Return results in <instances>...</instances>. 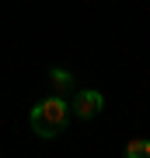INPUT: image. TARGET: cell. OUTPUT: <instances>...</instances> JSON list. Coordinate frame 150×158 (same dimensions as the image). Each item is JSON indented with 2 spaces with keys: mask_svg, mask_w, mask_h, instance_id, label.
<instances>
[{
  "mask_svg": "<svg viewBox=\"0 0 150 158\" xmlns=\"http://www.w3.org/2000/svg\"><path fill=\"white\" fill-rule=\"evenodd\" d=\"M101 106H105V102H101L98 91H80V95L73 98L70 113H73V116H80V119H91V116H98V113H101Z\"/></svg>",
  "mask_w": 150,
  "mask_h": 158,
  "instance_id": "2",
  "label": "cell"
},
{
  "mask_svg": "<svg viewBox=\"0 0 150 158\" xmlns=\"http://www.w3.org/2000/svg\"><path fill=\"white\" fill-rule=\"evenodd\" d=\"M67 116H70V106L63 102V95L42 98L39 106L32 109V130L39 137H56L63 127H67Z\"/></svg>",
  "mask_w": 150,
  "mask_h": 158,
  "instance_id": "1",
  "label": "cell"
},
{
  "mask_svg": "<svg viewBox=\"0 0 150 158\" xmlns=\"http://www.w3.org/2000/svg\"><path fill=\"white\" fill-rule=\"evenodd\" d=\"M126 155H133V158L136 155H150V141H129L126 144Z\"/></svg>",
  "mask_w": 150,
  "mask_h": 158,
  "instance_id": "4",
  "label": "cell"
},
{
  "mask_svg": "<svg viewBox=\"0 0 150 158\" xmlns=\"http://www.w3.org/2000/svg\"><path fill=\"white\" fill-rule=\"evenodd\" d=\"M49 81H52L56 95H67V91L73 88V74H70V70H63V67H56V70L49 74Z\"/></svg>",
  "mask_w": 150,
  "mask_h": 158,
  "instance_id": "3",
  "label": "cell"
}]
</instances>
